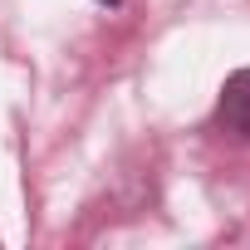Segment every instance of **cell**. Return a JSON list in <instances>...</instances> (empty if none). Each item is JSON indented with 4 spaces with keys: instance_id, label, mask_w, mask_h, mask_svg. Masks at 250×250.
<instances>
[{
    "instance_id": "1",
    "label": "cell",
    "mask_w": 250,
    "mask_h": 250,
    "mask_svg": "<svg viewBox=\"0 0 250 250\" xmlns=\"http://www.w3.org/2000/svg\"><path fill=\"white\" fill-rule=\"evenodd\" d=\"M216 118H221V128H226V133L250 138V69H235V74L221 83Z\"/></svg>"
},
{
    "instance_id": "2",
    "label": "cell",
    "mask_w": 250,
    "mask_h": 250,
    "mask_svg": "<svg viewBox=\"0 0 250 250\" xmlns=\"http://www.w3.org/2000/svg\"><path fill=\"white\" fill-rule=\"evenodd\" d=\"M98 5H123V0H98Z\"/></svg>"
}]
</instances>
